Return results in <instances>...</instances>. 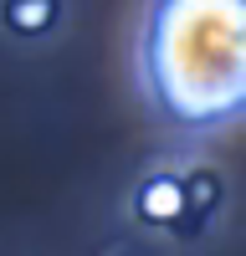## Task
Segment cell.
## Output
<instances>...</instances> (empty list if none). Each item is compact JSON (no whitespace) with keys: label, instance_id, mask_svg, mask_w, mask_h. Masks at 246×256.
Listing matches in <instances>:
<instances>
[{"label":"cell","instance_id":"7a4b0ae2","mask_svg":"<svg viewBox=\"0 0 246 256\" xmlns=\"http://www.w3.org/2000/svg\"><path fill=\"white\" fill-rule=\"evenodd\" d=\"M6 20H10L20 36H31V31H41V26L52 20V0H10Z\"/></svg>","mask_w":246,"mask_h":256},{"label":"cell","instance_id":"6da1fadb","mask_svg":"<svg viewBox=\"0 0 246 256\" xmlns=\"http://www.w3.org/2000/svg\"><path fill=\"white\" fill-rule=\"evenodd\" d=\"M138 92L170 128H231L246 108V0H149Z\"/></svg>","mask_w":246,"mask_h":256}]
</instances>
